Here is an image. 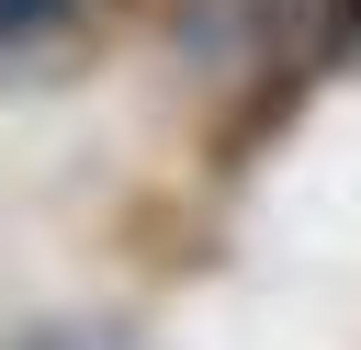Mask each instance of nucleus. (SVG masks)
Masks as SVG:
<instances>
[{"label": "nucleus", "instance_id": "f03ea898", "mask_svg": "<svg viewBox=\"0 0 361 350\" xmlns=\"http://www.w3.org/2000/svg\"><path fill=\"white\" fill-rule=\"evenodd\" d=\"M11 350H124V339H90V327H34V339H11Z\"/></svg>", "mask_w": 361, "mask_h": 350}, {"label": "nucleus", "instance_id": "7ed1b4c3", "mask_svg": "<svg viewBox=\"0 0 361 350\" xmlns=\"http://www.w3.org/2000/svg\"><path fill=\"white\" fill-rule=\"evenodd\" d=\"M338 34H361V0H338Z\"/></svg>", "mask_w": 361, "mask_h": 350}, {"label": "nucleus", "instance_id": "f257e3e1", "mask_svg": "<svg viewBox=\"0 0 361 350\" xmlns=\"http://www.w3.org/2000/svg\"><path fill=\"white\" fill-rule=\"evenodd\" d=\"M68 11H79V0H0V56H11V45H45Z\"/></svg>", "mask_w": 361, "mask_h": 350}]
</instances>
